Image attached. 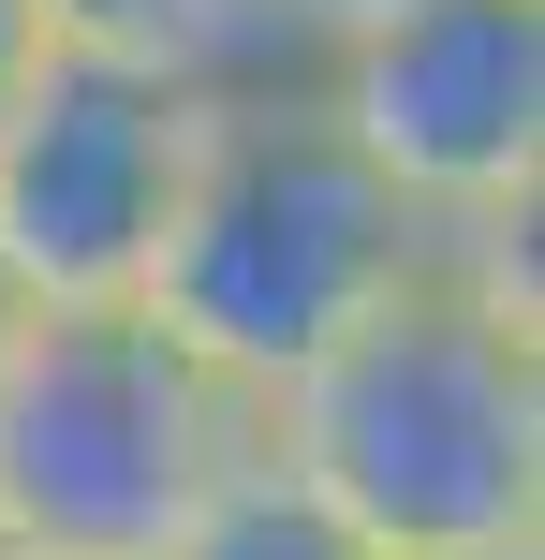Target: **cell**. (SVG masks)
Segmentation results:
<instances>
[{
  "instance_id": "cell-4",
  "label": "cell",
  "mask_w": 545,
  "mask_h": 560,
  "mask_svg": "<svg viewBox=\"0 0 545 560\" xmlns=\"http://www.w3.org/2000/svg\"><path fill=\"white\" fill-rule=\"evenodd\" d=\"M295 89L428 236L545 207V0H399V15L310 45Z\"/></svg>"
},
{
  "instance_id": "cell-8",
  "label": "cell",
  "mask_w": 545,
  "mask_h": 560,
  "mask_svg": "<svg viewBox=\"0 0 545 560\" xmlns=\"http://www.w3.org/2000/svg\"><path fill=\"white\" fill-rule=\"evenodd\" d=\"M369 15H399V0H281V30H295V74H310V45H340V30H369Z\"/></svg>"
},
{
  "instance_id": "cell-10",
  "label": "cell",
  "mask_w": 545,
  "mask_h": 560,
  "mask_svg": "<svg viewBox=\"0 0 545 560\" xmlns=\"http://www.w3.org/2000/svg\"><path fill=\"white\" fill-rule=\"evenodd\" d=\"M458 560H545V546H458Z\"/></svg>"
},
{
  "instance_id": "cell-9",
  "label": "cell",
  "mask_w": 545,
  "mask_h": 560,
  "mask_svg": "<svg viewBox=\"0 0 545 560\" xmlns=\"http://www.w3.org/2000/svg\"><path fill=\"white\" fill-rule=\"evenodd\" d=\"M29 59H45V15H29V0H0V118H15V89H29Z\"/></svg>"
},
{
  "instance_id": "cell-5",
  "label": "cell",
  "mask_w": 545,
  "mask_h": 560,
  "mask_svg": "<svg viewBox=\"0 0 545 560\" xmlns=\"http://www.w3.org/2000/svg\"><path fill=\"white\" fill-rule=\"evenodd\" d=\"M222 89H177L147 59L45 45L0 118V280L29 310H118L163 266V222L192 192V148Z\"/></svg>"
},
{
  "instance_id": "cell-2",
  "label": "cell",
  "mask_w": 545,
  "mask_h": 560,
  "mask_svg": "<svg viewBox=\"0 0 545 560\" xmlns=\"http://www.w3.org/2000/svg\"><path fill=\"white\" fill-rule=\"evenodd\" d=\"M413 252H428V222L340 148V118L295 74H265V89L206 104L192 192H177L133 310H163L236 398H281L383 280H413Z\"/></svg>"
},
{
  "instance_id": "cell-7",
  "label": "cell",
  "mask_w": 545,
  "mask_h": 560,
  "mask_svg": "<svg viewBox=\"0 0 545 560\" xmlns=\"http://www.w3.org/2000/svg\"><path fill=\"white\" fill-rule=\"evenodd\" d=\"M163 560H383V546H369V532H340V516H324L295 472H265V457H251V472H236V487H222V502H206Z\"/></svg>"
},
{
  "instance_id": "cell-3",
  "label": "cell",
  "mask_w": 545,
  "mask_h": 560,
  "mask_svg": "<svg viewBox=\"0 0 545 560\" xmlns=\"http://www.w3.org/2000/svg\"><path fill=\"white\" fill-rule=\"evenodd\" d=\"M265 457V398H236L163 310H15L0 339V560H163Z\"/></svg>"
},
{
  "instance_id": "cell-6",
  "label": "cell",
  "mask_w": 545,
  "mask_h": 560,
  "mask_svg": "<svg viewBox=\"0 0 545 560\" xmlns=\"http://www.w3.org/2000/svg\"><path fill=\"white\" fill-rule=\"evenodd\" d=\"M45 45H88V59H147L177 89H265L295 74V30L281 0H29Z\"/></svg>"
},
{
  "instance_id": "cell-1",
  "label": "cell",
  "mask_w": 545,
  "mask_h": 560,
  "mask_svg": "<svg viewBox=\"0 0 545 560\" xmlns=\"http://www.w3.org/2000/svg\"><path fill=\"white\" fill-rule=\"evenodd\" d=\"M531 236H545V207L428 236L413 280H383L265 398V472H295L383 560L545 546V280H531Z\"/></svg>"
},
{
  "instance_id": "cell-11",
  "label": "cell",
  "mask_w": 545,
  "mask_h": 560,
  "mask_svg": "<svg viewBox=\"0 0 545 560\" xmlns=\"http://www.w3.org/2000/svg\"><path fill=\"white\" fill-rule=\"evenodd\" d=\"M15 310H29V295H15V280H0V339H15Z\"/></svg>"
}]
</instances>
